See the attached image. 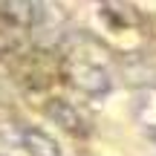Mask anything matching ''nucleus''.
<instances>
[{
  "mask_svg": "<svg viewBox=\"0 0 156 156\" xmlns=\"http://www.w3.org/2000/svg\"><path fill=\"white\" fill-rule=\"evenodd\" d=\"M20 147L32 156H61V147L52 136H46L44 130H35V127H23L20 136H17Z\"/></svg>",
  "mask_w": 156,
  "mask_h": 156,
  "instance_id": "f257e3e1",
  "label": "nucleus"
},
{
  "mask_svg": "<svg viewBox=\"0 0 156 156\" xmlns=\"http://www.w3.org/2000/svg\"><path fill=\"white\" fill-rule=\"evenodd\" d=\"M73 81L78 90H84V93L90 95H101L110 90V78H107V73L101 67H87V64H81V67L73 73Z\"/></svg>",
  "mask_w": 156,
  "mask_h": 156,
  "instance_id": "f03ea898",
  "label": "nucleus"
},
{
  "mask_svg": "<svg viewBox=\"0 0 156 156\" xmlns=\"http://www.w3.org/2000/svg\"><path fill=\"white\" fill-rule=\"evenodd\" d=\"M46 116L55 119V124H61V127H67V130H81L84 127L78 110L73 104H67V101H61V98H55V101L46 104Z\"/></svg>",
  "mask_w": 156,
  "mask_h": 156,
  "instance_id": "7ed1b4c3",
  "label": "nucleus"
},
{
  "mask_svg": "<svg viewBox=\"0 0 156 156\" xmlns=\"http://www.w3.org/2000/svg\"><path fill=\"white\" fill-rule=\"evenodd\" d=\"M6 12L20 23H38L44 17V3L41 0H6Z\"/></svg>",
  "mask_w": 156,
  "mask_h": 156,
  "instance_id": "20e7f679",
  "label": "nucleus"
},
{
  "mask_svg": "<svg viewBox=\"0 0 156 156\" xmlns=\"http://www.w3.org/2000/svg\"><path fill=\"white\" fill-rule=\"evenodd\" d=\"M0 156H6V153H0Z\"/></svg>",
  "mask_w": 156,
  "mask_h": 156,
  "instance_id": "39448f33",
  "label": "nucleus"
}]
</instances>
